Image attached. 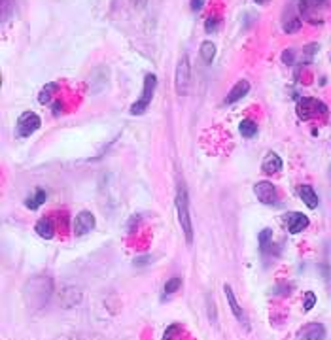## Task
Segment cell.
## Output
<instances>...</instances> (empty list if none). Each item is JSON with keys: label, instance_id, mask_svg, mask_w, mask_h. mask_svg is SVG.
Here are the masks:
<instances>
[{"label": "cell", "instance_id": "cell-35", "mask_svg": "<svg viewBox=\"0 0 331 340\" xmlns=\"http://www.w3.org/2000/svg\"><path fill=\"white\" fill-rule=\"evenodd\" d=\"M59 340H80V338H76V336H68V334H66V336H63V338H59Z\"/></svg>", "mask_w": 331, "mask_h": 340}, {"label": "cell", "instance_id": "cell-31", "mask_svg": "<svg viewBox=\"0 0 331 340\" xmlns=\"http://www.w3.org/2000/svg\"><path fill=\"white\" fill-rule=\"evenodd\" d=\"M316 49H318V44H308V46L305 47V53H307V55H312V53H316Z\"/></svg>", "mask_w": 331, "mask_h": 340}, {"label": "cell", "instance_id": "cell-12", "mask_svg": "<svg viewBox=\"0 0 331 340\" xmlns=\"http://www.w3.org/2000/svg\"><path fill=\"white\" fill-rule=\"evenodd\" d=\"M301 340H324L325 338V327L322 323H307L297 334Z\"/></svg>", "mask_w": 331, "mask_h": 340}, {"label": "cell", "instance_id": "cell-13", "mask_svg": "<svg viewBox=\"0 0 331 340\" xmlns=\"http://www.w3.org/2000/svg\"><path fill=\"white\" fill-rule=\"evenodd\" d=\"M223 291H225L227 303H229V306H231L233 316L237 317L238 322H240L244 327L248 329V319H246V316H244V310L240 308V306H238V303H237V299H235V293H233L231 286H229V284H225V286H223Z\"/></svg>", "mask_w": 331, "mask_h": 340}, {"label": "cell", "instance_id": "cell-18", "mask_svg": "<svg viewBox=\"0 0 331 340\" xmlns=\"http://www.w3.org/2000/svg\"><path fill=\"white\" fill-rule=\"evenodd\" d=\"M57 91H59V85L57 83H46L44 87H42V91L38 93V102L40 104H49L51 102V99L57 95Z\"/></svg>", "mask_w": 331, "mask_h": 340}, {"label": "cell", "instance_id": "cell-10", "mask_svg": "<svg viewBox=\"0 0 331 340\" xmlns=\"http://www.w3.org/2000/svg\"><path fill=\"white\" fill-rule=\"evenodd\" d=\"M327 4V0H301L299 2V13L303 17L308 19L310 23L316 21V12Z\"/></svg>", "mask_w": 331, "mask_h": 340}, {"label": "cell", "instance_id": "cell-27", "mask_svg": "<svg viewBox=\"0 0 331 340\" xmlns=\"http://www.w3.org/2000/svg\"><path fill=\"white\" fill-rule=\"evenodd\" d=\"M13 10V0H2V21H6L12 15Z\"/></svg>", "mask_w": 331, "mask_h": 340}, {"label": "cell", "instance_id": "cell-7", "mask_svg": "<svg viewBox=\"0 0 331 340\" xmlns=\"http://www.w3.org/2000/svg\"><path fill=\"white\" fill-rule=\"evenodd\" d=\"M93 229H95V216L93 214L88 210L80 212L74 219V235L83 236V235H88V233H91Z\"/></svg>", "mask_w": 331, "mask_h": 340}, {"label": "cell", "instance_id": "cell-17", "mask_svg": "<svg viewBox=\"0 0 331 340\" xmlns=\"http://www.w3.org/2000/svg\"><path fill=\"white\" fill-rule=\"evenodd\" d=\"M297 193H299L301 200L308 206V208H310V210H314V208L318 206V195H316V191H314L312 185H299Z\"/></svg>", "mask_w": 331, "mask_h": 340}, {"label": "cell", "instance_id": "cell-24", "mask_svg": "<svg viewBox=\"0 0 331 340\" xmlns=\"http://www.w3.org/2000/svg\"><path fill=\"white\" fill-rule=\"evenodd\" d=\"M271 238H273V233H271V229H263L262 233H259V246H262V250L265 252L269 248V244H271Z\"/></svg>", "mask_w": 331, "mask_h": 340}, {"label": "cell", "instance_id": "cell-1", "mask_svg": "<svg viewBox=\"0 0 331 340\" xmlns=\"http://www.w3.org/2000/svg\"><path fill=\"white\" fill-rule=\"evenodd\" d=\"M53 280L49 276H34L27 281L23 291L25 303L29 305L30 310H40L47 305L49 297L53 295Z\"/></svg>", "mask_w": 331, "mask_h": 340}, {"label": "cell", "instance_id": "cell-22", "mask_svg": "<svg viewBox=\"0 0 331 340\" xmlns=\"http://www.w3.org/2000/svg\"><path fill=\"white\" fill-rule=\"evenodd\" d=\"M282 27H284V32L293 34V32H297V30L301 29V19H299V15H290V17L284 19Z\"/></svg>", "mask_w": 331, "mask_h": 340}, {"label": "cell", "instance_id": "cell-4", "mask_svg": "<svg viewBox=\"0 0 331 340\" xmlns=\"http://www.w3.org/2000/svg\"><path fill=\"white\" fill-rule=\"evenodd\" d=\"M155 85H157L155 74H146L142 95H140V99L131 106V110H129L133 116H142V114L148 110V106H150L151 99H153V93H155Z\"/></svg>", "mask_w": 331, "mask_h": 340}, {"label": "cell", "instance_id": "cell-25", "mask_svg": "<svg viewBox=\"0 0 331 340\" xmlns=\"http://www.w3.org/2000/svg\"><path fill=\"white\" fill-rule=\"evenodd\" d=\"M314 305H316V295H314L312 291H307V293H305V303H303V310L310 312L314 308Z\"/></svg>", "mask_w": 331, "mask_h": 340}, {"label": "cell", "instance_id": "cell-5", "mask_svg": "<svg viewBox=\"0 0 331 340\" xmlns=\"http://www.w3.org/2000/svg\"><path fill=\"white\" fill-rule=\"evenodd\" d=\"M327 114V106L318 99H301L299 104H297V116L299 119L307 121V119L320 118V116H325Z\"/></svg>", "mask_w": 331, "mask_h": 340}, {"label": "cell", "instance_id": "cell-21", "mask_svg": "<svg viewBox=\"0 0 331 340\" xmlns=\"http://www.w3.org/2000/svg\"><path fill=\"white\" fill-rule=\"evenodd\" d=\"M238 133L244 136V138H252V136H256L257 133V125L254 119H242L240 123H238Z\"/></svg>", "mask_w": 331, "mask_h": 340}, {"label": "cell", "instance_id": "cell-9", "mask_svg": "<svg viewBox=\"0 0 331 340\" xmlns=\"http://www.w3.org/2000/svg\"><path fill=\"white\" fill-rule=\"evenodd\" d=\"M59 300L63 308H72V306H78L81 300V291L80 288L76 286H64L61 291H59Z\"/></svg>", "mask_w": 331, "mask_h": 340}, {"label": "cell", "instance_id": "cell-20", "mask_svg": "<svg viewBox=\"0 0 331 340\" xmlns=\"http://www.w3.org/2000/svg\"><path fill=\"white\" fill-rule=\"evenodd\" d=\"M216 57V44L210 40H204L203 44H201V59L206 63V65H210L212 61H214Z\"/></svg>", "mask_w": 331, "mask_h": 340}, {"label": "cell", "instance_id": "cell-29", "mask_svg": "<svg viewBox=\"0 0 331 340\" xmlns=\"http://www.w3.org/2000/svg\"><path fill=\"white\" fill-rule=\"evenodd\" d=\"M293 57H295V51H293V49H286V51L282 53L284 65H293Z\"/></svg>", "mask_w": 331, "mask_h": 340}, {"label": "cell", "instance_id": "cell-32", "mask_svg": "<svg viewBox=\"0 0 331 340\" xmlns=\"http://www.w3.org/2000/svg\"><path fill=\"white\" fill-rule=\"evenodd\" d=\"M61 108H63V104H61V102H53V106H51L53 116H59V114H61Z\"/></svg>", "mask_w": 331, "mask_h": 340}, {"label": "cell", "instance_id": "cell-19", "mask_svg": "<svg viewBox=\"0 0 331 340\" xmlns=\"http://www.w3.org/2000/svg\"><path fill=\"white\" fill-rule=\"evenodd\" d=\"M44 202H46V191H44L42 187L36 189L34 193H32V195L29 197V199L25 200L27 208H30V210H38V208H40V206L44 204Z\"/></svg>", "mask_w": 331, "mask_h": 340}, {"label": "cell", "instance_id": "cell-36", "mask_svg": "<svg viewBox=\"0 0 331 340\" xmlns=\"http://www.w3.org/2000/svg\"><path fill=\"white\" fill-rule=\"evenodd\" d=\"M327 178H329V183H331V164H329V170H327Z\"/></svg>", "mask_w": 331, "mask_h": 340}, {"label": "cell", "instance_id": "cell-11", "mask_svg": "<svg viewBox=\"0 0 331 340\" xmlns=\"http://www.w3.org/2000/svg\"><path fill=\"white\" fill-rule=\"evenodd\" d=\"M286 225H288V231L291 235H297V233H301L308 227V217L301 212H290L286 216Z\"/></svg>", "mask_w": 331, "mask_h": 340}, {"label": "cell", "instance_id": "cell-2", "mask_svg": "<svg viewBox=\"0 0 331 340\" xmlns=\"http://www.w3.org/2000/svg\"><path fill=\"white\" fill-rule=\"evenodd\" d=\"M176 212H178V221L182 225L184 236H186L187 244H193V225L191 216H189V197H187V189L184 183H178V191H176Z\"/></svg>", "mask_w": 331, "mask_h": 340}, {"label": "cell", "instance_id": "cell-34", "mask_svg": "<svg viewBox=\"0 0 331 340\" xmlns=\"http://www.w3.org/2000/svg\"><path fill=\"white\" fill-rule=\"evenodd\" d=\"M254 2H256V4H259V6H265V4H269L271 0H254Z\"/></svg>", "mask_w": 331, "mask_h": 340}, {"label": "cell", "instance_id": "cell-28", "mask_svg": "<svg viewBox=\"0 0 331 340\" xmlns=\"http://www.w3.org/2000/svg\"><path fill=\"white\" fill-rule=\"evenodd\" d=\"M218 25H220V19L216 17V15H212V17L206 19V23H204V29H206V32H214V30L218 29Z\"/></svg>", "mask_w": 331, "mask_h": 340}, {"label": "cell", "instance_id": "cell-8", "mask_svg": "<svg viewBox=\"0 0 331 340\" xmlns=\"http://www.w3.org/2000/svg\"><path fill=\"white\" fill-rule=\"evenodd\" d=\"M254 193L257 200L263 204H274L276 202V187L271 182H257L254 185Z\"/></svg>", "mask_w": 331, "mask_h": 340}, {"label": "cell", "instance_id": "cell-16", "mask_svg": "<svg viewBox=\"0 0 331 340\" xmlns=\"http://www.w3.org/2000/svg\"><path fill=\"white\" fill-rule=\"evenodd\" d=\"M282 168V159L276 155V153H267L265 159L262 161V170L265 174H276L278 170Z\"/></svg>", "mask_w": 331, "mask_h": 340}, {"label": "cell", "instance_id": "cell-26", "mask_svg": "<svg viewBox=\"0 0 331 340\" xmlns=\"http://www.w3.org/2000/svg\"><path fill=\"white\" fill-rule=\"evenodd\" d=\"M178 333H180V327L178 325H170V327H167L165 334H163V340H178Z\"/></svg>", "mask_w": 331, "mask_h": 340}, {"label": "cell", "instance_id": "cell-33", "mask_svg": "<svg viewBox=\"0 0 331 340\" xmlns=\"http://www.w3.org/2000/svg\"><path fill=\"white\" fill-rule=\"evenodd\" d=\"M131 4H134V8H144L148 4V0H129Z\"/></svg>", "mask_w": 331, "mask_h": 340}, {"label": "cell", "instance_id": "cell-6", "mask_svg": "<svg viewBox=\"0 0 331 340\" xmlns=\"http://www.w3.org/2000/svg\"><path fill=\"white\" fill-rule=\"evenodd\" d=\"M40 125H42V121L34 111H23L18 119V135L21 136V138H27V136H30L34 130L40 129Z\"/></svg>", "mask_w": 331, "mask_h": 340}, {"label": "cell", "instance_id": "cell-30", "mask_svg": "<svg viewBox=\"0 0 331 340\" xmlns=\"http://www.w3.org/2000/svg\"><path fill=\"white\" fill-rule=\"evenodd\" d=\"M204 4V0H191V10L193 12H199L201 8H203Z\"/></svg>", "mask_w": 331, "mask_h": 340}, {"label": "cell", "instance_id": "cell-23", "mask_svg": "<svg viewBox=\"0 0 331 340\" xmlns=\"http://www.w3.org/2000/svg\"><path fill=\"white\" fill-rule=\"evenodd\" d=\"M180 286H182V280L178 278V276H175V278H170V280L165 284V293L167 295L176 293V291L180 289Z\"/></svg>", "mask_w": 331, "mask_h": 340}, {"label": "cell", "instance_id": "cell-14", "mask_svg": "<svg viewBox=\"0 0 331 340\" xmlns=\"http://www.w3.org/2000/svg\"><path fill=\"white\" fill-rule=\"evenodd\" d=\"M248 91H250V83L246 82V80H238V82L233 85L231 91H229V95L225 97V102L227 104H235V102H238L240 99H244V97L248 95Z\"/></svg>", "mask_w": 331, "mask_h": 340}, {"label": "cell", "instance_id": "cell-15", "mask_svg": "<svg viewBox=\"0 0 331 340\" xmlns=\"http://www.w3.org/2000/svg\"><path fill=\"white\" fill-rule=\"evenodd\" d=\"M36 235L42 236V238H46V240H51L53 236H55V225L51 223V219L49 217H42V219H38L36 221Z\"/></svg>", "mask_w": 331, "mask_h": 340}, {"label": "cell", "instance_id": "cell-3", "mask_svg": "<svg viewBox=\"0 0 331 340\" xmlns=\"http://www.w3.org/2000/svg\"><path fill=\"white\" fill-rule=\"evenodd\" d=\"M175 87L176 93L180 97H186L191 91V65H189V57L187 55H182V59L176 65Z\"/></svg>", "mask_w": 331, "mask_h": 340}]
</instances>
